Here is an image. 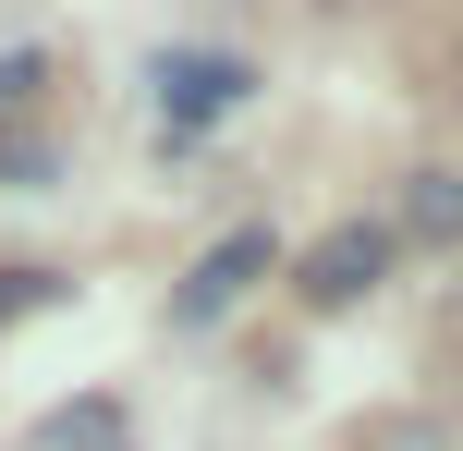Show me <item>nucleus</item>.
<instances>
[{
	"label": "nucleus",
	"mask_w": 463,
	"mask_h": 451,
	"mask_svg": "<svg viewBox=\"0 0 463 451\" xmlns=\"http://www.w3.org/2000/svg\"><path fill=\"white\" fill-rule=\"evenodd\" d=\"M37 73H49L37 49H0V110H24V98H37Z\"/></svg>",
	"instance_id": "423d86ee"
},
{
	"label": "nucleus",
	"mask_w": 463,
	"mask_h": 451,
	"mask_svg": "<svg viewBox=\"0 0 463 451\" xmlns=\"http://www.w3.org/2000/svg\"><path fill=\"white\" fill-rule=\"evenodd\" d=\"M49 451H122V415H110V403H73V415H49Z\"/></svg>",
	"instance_id": "20e7f679"
},
{
	"label": "nucleus",
	"mask_w": 463,
	"mask_h": 451,
	"mask_svg": "<svg viewBox=\"0 0 463 451\" xmlns=\"http://www.w3.org/2000/svg\"><path fill=\"white\" fill-rule=\"evenodd\" d=\"M49 293H61V281H49V268H0V317H24V305H49Z\"/></svg>",
	"instance_id": "0eeeda50"
},
{
	"label": "nucleus",
	"mask_w": 463,
	"mask_h": 451,
	"mask_svg": "<svg viewBox=\"0 0 463 451\" xmlns=\"http://www.w3.org/2000/svg\"><path fill=\"white\" fill-rule=\"evenodd\" d=\"M269 268H280V244H269V220H244V232H220L208 257H195L184 281H171V330H220V317L244 305L256 281H269Z\"/></svg>",
	"instance_id": "f257e3e1"
},
{
	"label": "nucleus",
	"mask_w": 463,
	"mask_h": 451,
	"mask_svg": "<svg viewBox=\"0 0 463 451\" xmlns=\"http://www.w3.org/2000/svg\"><path fill=\"white\" fill-rule=\"evenodd\" d=\"M378 268H391V232H378V220H342V232L305 257V305H354V293H378Z\"/></svg>",
	"instance_id": "7ed1b4c3"
},
{
	"label": "nucleus",
	"mask_w": 463,
	"mask_h": 451,
	"mask_svg": "<svg viewBox=\"0 0 463 451\" xmlns=\"http://www.w3.org/2000/svg\"><path fill=\"white\" fill-rule=\"evenodd\" d=\"M415 232H451L463 244V171H415Z\"/></svg>",
	"instance_id": "39448f33"
},
{
	"label": "nucleus",
	"mask_w": 463,
	"mask_h": 451,
	"mask_svg": "<svg viewBox=\"0 0 463 451\" xmlns=\"http://www.w3.org/2000/svg\"><path fill=\"white\" fill-rule=\"evenodd\" d=\"M146 86H159V122H171V135H208L220 110L256 98V61H232V49H159Z\"/></svg>",
	"instance_id": "f03ea898"
}]
</instances>
